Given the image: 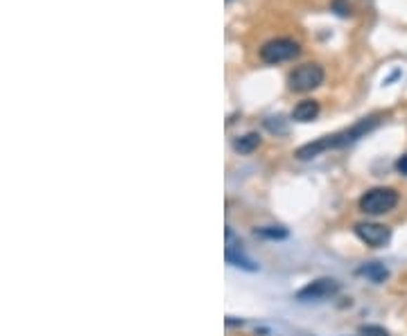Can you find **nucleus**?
I'll use <instances>...</instances> for the list:
<instances>
[{"instance_id":"f257e3e1","label":"nucleus","mask_w":407,"mask_h":336,"mask_svg":"<svg viewBox=\"0 0 407 336\" xmlns=\"http://www.w3.org/2000/svg\"><path fill=\"white\" fill-rule=\"evenodd\" d=\"M380 125V118L378 115H371V118H362L360 122H355L351 129H344L340 134H333V136H323L314 142H308L297 149V158L299 160H310L314 156H319L321 151H328V149H342V147H349L353 142H358L360 138H364L366 134Z\"/></svg>"},{"instance_id":"f03ea898","label":"nucleus","mask_w":407,"mask_h":336,"mask_svg":"<svg viewBox=\"0 0 407 336\" xmlns=\"http://www.w3.org/2000/svg\"><path fill=\"white\" fill-rule=\"evenodd\" d=\"M399 206V192L392 188H371L360 197V210L364 215H387Z\"/></svg>"},{"instance_id":"7ed1b4c3","label":"nucleus","mask_w":407,"mask_h":336,"mask_svg":"<svg viewBox=\"0 0 407 336\" xmlns=\"http://www.w3.org/2000/svg\"><path fill=\"white\" fill-rule=\"evenodd\" d=\"M323 68L319 64H303L297 70H292L288 77V86L294 93H308L323 84Z\"/></svg>"},{"instance_id":"20e7f679","label":"nucleus","mask_w":407,"mask_h":336,"mask_svg":"<svg viewBox=\"0 0 407 336\" xmlns=\"http://www.w3.org/2000/svg\"><path fill=\"white\" fill-rule=\"evenodd\" d=\"M301 55V46L292 38H272L260 48V59L265 64H283Z\"/></svg>"},{"instance_id":"39448f33","label":"nucleus","mask_w":407,"mask_h":336,"mask_svg":"<svg viewBox=\"0 0 407 336\" xmlns=\"http://www.w3.org/2000/svg\"><path fill=\"white\" fill-rule=\"evenodd\" d=\"M355 235H358L366 246H385L387 241L392 239V230L382 226V223H375V221H362L355 226Z\"/></svg>"},{"instance_id":"423d86ee","label":"nucleus","mask_w":407,"mask_h":336,"mask_svg":"<svg viewBox=\"0 0 407 336\" xmlns=\"http://www.w3.org/2000/svg\"><path fill=\"white\" fill-rule=\"evenodd\" d=\"M340 291V282L338 280H333V278H319V280H314L310 282L308 287H303L299 293H297V298L299 300H326V298H331L335 296V293Z\"/></svg>"},{"instance_id":"0eeeda50","label":"nucleus","mask_w":407,"mask_h":336,"mask_svg":"<svg viewBox=\"0 0 407 336\" xmlns=\"http://www.w3.org/2000/svg\"><path fill=\"white\" fill-rule=\"evenodd\" d=\"M224 258H227V262L231 264V267H238V269H244V271H256L258 269L256 264H253L242 253V244H240V239H236L231 228H227V248H224Z\"/></svg>"},{"instance_id":"6e6552de","label":"nucleus","mask_w":407,"mask_h":336,"mask_svg":"<svg viewBox=\"0 0 407 336\" xmlns=\"http://www.w3.org/2000/svg\"><path fill=\"white\" fill-rule=\"evenodd\" d=\"M319 102L317 99H301L297 106L292 108V120L294 122H312V120H317L319 115Z\"/></svg>"},{"instance_id":"1a4fd4ad","label":"nucleus","mask_w":407,"mask_h":336,"mask_svg":"<svg viewBox=\"0 0 407 336\" xmlns=\"http://www.w3.org/2000/svg\"><path fill=\"white\" fill-rule=\"evenodd\" d=\"M360 276L364 278H369L371 282H385L387 278H389V271H387L385 264L380 262H369V264H364V267L358 269Z\"/></svg>"},{"instance_id":"9d476101","label":"nucleus","mask_w":407,"mask_h":336,"mask_svg":"<svg viewBox=\"0 0 407 336\" xmlns=\"http://www.w3.org/2000/svg\"><path fill=\"white\" fill-rule=\"evenodd\" d=\"M258 145H260L258 134H244L233 140V149H236L238 154H251L253 149H258Z\"/></svg>"},{"instance_id":"9b49d317","label":"nucleus","mask_w":407,"mask_h":336,"mask_svg":"<svg viewBox=\"0 0 407 336\" xmlns=\"http://www.w3.org/2000/svg\"><path fill=\"white\" fill-rule=\"evenodd\" d=\"M265 127H267V131H272V134H279V136L288 134V125H285L281 115H276V118H267V120H265Z\"/></svg>"},{"instance_id":"f8f14e48","label":"nucleus","mask_w":407,"mask_h":336,"mask_svg":"<svg viewBox=\"0 0 407 336\" xmlns=\"http://www.w3.org/2000/svg\"><path fill=\"white\" fill-rule=\"evenodd\" d=\"M256 235H260V237H267V239H283V237H288V230L285 228H260V230H256Z\"/></svg>"},{"instance_id":"ddd939ff","label":"nucleus","mask_w":407,"mask_h":336,"mask_svg":"<svg viewBox=\"0 0 407 336\" xmlns=\"http://www.w3.org/2000/svg\"><path fill=\"white\" fill-rule=\"evenodd\" d=\"M360 332H362V336H389V332H387L385 328H378V325H364Z\"/></svg>"},{"instance_id":"4468645a","label":"nucleus","mask_w":407,"mask_h":336,"mask_svg":"<svg viewBox=\"0 0 407 336\" xmlns=\"http://www.w3.org/2000/svg\"><path fill=\"white\" fill-rule=\"evenodd\" d=\"M333 9H338V14H340V16H349V14H351V7H346V5H344V0H335V3H333Z\"/></svg>"},{"instance_id":"2eb2a0df","label":"nucleus","mask_w":407,"mask_h":336,"mask_svg":"<svg viewBox=\"0 0 407 336\" xmlns=\"http://www.w3.org/2000/svg\"><path fill=\"white\" fill-rule=\"evenodd\" d=\"M396 169H399L401 174H407V154L396 160Z\"/></svg>"},{"instance_id":"dca6fc26","label":"nucleus","mask_w":407,"mask_h":336,"mask_svg":"<svg viewBox=\"0 0 407 336\" xmlns=\"http://www.w3.org/2000/svg\"><path fill=\"white\" fill-rule=\"evenodd\" d=\"M227 3H233V0H227Z\"/></svg>"}]
</instances>
